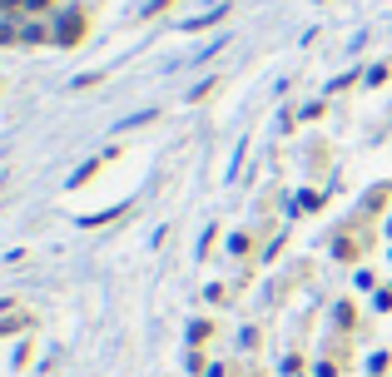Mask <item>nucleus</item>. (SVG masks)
I'll list each match as a JSON object with an SVG mask.
<instances>
[{
    "instance_id": "obj_1",
    "label": "nucleus",
    "mask_w": 392,
    "mask_h": 377,
    "mask_svg": "<svg viewBox=\"0 0 392 377\" xmlns=\"http://www.w3.org/2000/svg\"><path fill=\"white\" fill-rule=\"evenodd\" d=\"M80 35H85V10H80V5H70V10H65V20H60V40H65V45H75Z\"/></svg>"
},
{
    "instance_id": "obj_2",
    "label": "nucleus",
    "mask_w": 392,
    "mask_h": 377,
    "mask_svg": "<svg viewBox=\"0 0 392 377\" xmlns=\"http://www.w3.org/2000/svg\"><path fill=\"white\" fill-rule=\"evenodd\" d=\"M5 40H15V25H10V20L0 25V45H5Z\"/></svg>"
},
{
    "instance_id": "obj_3",
    "label": "nucleus",
    "mask_w": 392,
    "mask_h": 377,
    "mask_svg": "<svg viewBox=\"0 0 392 377\" xmlns=\"http://www.w3.org/2000/svg\"><path fill=\"white\" fill-rule=\"evenodd\" d=\"M25 5H30V10H45V5H55V0H25Z\"/></svg>"
}]
</instances>
